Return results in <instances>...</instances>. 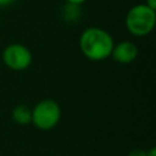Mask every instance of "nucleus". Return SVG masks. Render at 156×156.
Returning a JSON list of instances; mask_svg holds the SVG:
<instances>
[{"label": "nucleus", "mask_w": 156, "mask_h": 156, "mask_svg": "<svg viewBox=\"0 0 156 156\" xmlns=\"http://www.w3.org/2000/svg\"><path fill=\"white\" fill-rule=\"evenodd\" d=\"M61 119V107L52 99L40 100L32 108L33 126L40 130H51Z\"/></svg>", "instance_id": "obj_3"}, {"label": "nucleus", "mask_w": 156, "mask_h": 156, "mask_svg": "<svg viewBox=\"0 0 156 156\" xmlns=\"http://www.w3.org/2000/svg\"><path fill=\"white\" fill-rule=\"evenodd\" d=\"M12 119L20 126H27L32 122V108L27 105H17L12 110Z\"/></svg>", "instance_id": "obj_6"}, {"label": "nucleus", "mask_w": 156, "mask_h": 156, "mask_svg": "<svg viewBox=\"0 0 156 156\" xmlns=\"http://www.w3.org/2000/svg\"><path fill=\"white\" fill-rule=\"evenodd\" d=\"M111 56L118 63L122 65L132 63L138 56V46L129 40L119 41L118 44L113 45Z\"/></svg>", "instance_id": "obj_5"}, {"label": "nucleus", "mask_w": 156, "mask_h": 156, "mask_svg": "<svg viewBox=\"0 0 156 156\" xmlns=\"http://www.w3.org/2000/svg\"><path fill=\"white\" fill-rule=\"evenodd\" d=\"M68 4H73V5H78V6H80L82 4H84L87 0H66Z\"/></svg>", "instance_id": "obj_11"}, {"label": "nucleus", "mask_w": 156, "mask_h": 156, "mask_svg": "<svg viewBox=\"0 0 156 156\" xmlns=\"http://www.w3.org/2000/svg\"><path fill=\"white\" fill-rule=\"evenodd\" d=\"M128 156H146V150H143V149H134L132 150Z\"/></svg>", "instance_id": "obj_8"}, {"label": "nucleus", "mask_w": 156, "mask_h": 156, "mask_svg": "<svg viewBox=\"0 0 156 156\" xmlns=\"http://www.w3.org/2000/svg\"><path fill=\"white\" fill-rule=\"evenodd\" d=\"M62 16L66 21L71 22V21H76L77 18H79L80 16V7L78 5H73V4H66V6L62 10Z\"/></svg>", "instance_id": "obj_7"}, {"label": "nucleus", "mask_w": 156, "mask_h": 156, "mask_svg": "<svg viewBox=\"0 0 156 156\" xmlns=\"http://www.w3.org/2000/svg\"><path fill=\"white\" fill-rule=\"evenodd\" d=\"M156 10L150 9L145 4L134 5L126 16V28L134 37H145L150 34L155 27Z\"/></svg>", "instance_id": "obj_2"}, {"label": "nucleus", "mask_w": 156, "mask_h": 156, "mask_svg": "<svg viewBox=\"0 0 156 156\" xmlns=\"http://www.w3.org/2000/svg\"><path fill=\"white\" fill-rule=\"evenodd\" d=\"M145 5L149 6V7L152 9V10H156V0H146Z\"/></svg>", "instance_id": "obj_10"}, {"label": "nucleus", "mask_w": 156, "mask_h": 156, "mask_svg": "<svg viewBox=\"0 0 156 156\" xmlns=\"http://www.w3.org/2000/svg\"><path fill=\"white\" fill-rule=\"evenodd\" d=\"M146 156H156V149L151 147V149L146 150Z\"/></svg>", "instance_id": "obj_12"}, {"label": "nucleus", "mask_w": 156, "mask_h": 156, "mask_svg": "<svg viewBox=\"0 0 156 156\" xmlns=\"http://www.w3.org/2000/svg\"><path fill=\"white\" fill-rule=\"evenodd\" d=\"M113 45L111 34L99 27H89L79 37L80 51L90 61H102L111 56Z\"/></svg>", "instance_id": "obj_1"}, {"label": "nucleus", "mask_w": 156, "mask_h": 156, "mask_svg": "<svg viewBox=\"0 0 156 156\" xmlns=\"http://www.w3.org/2000/svg\"><path fill=\"white\" fill-rule=\"evenodd\" d=\"M15 2V0H0V7H6L10 6Z\"/></svg>", "instance_id": "obj_9"}, {"label": "nucleus", "mask_w": 156, "mask_h": 156, "mask_svg": "<svg viewBox=\"0 0 156 156\" xmlns=\"http://www.w3.org/2000/svg\"><path fill=\"white\" fill-rule=\"evenodd\" d=\"M32 52L23 44L13 43L7 45L2 51V61L12 71H24L32 63Z\"/></svg>", "instance_id": "obj_4"}]
</instances>
